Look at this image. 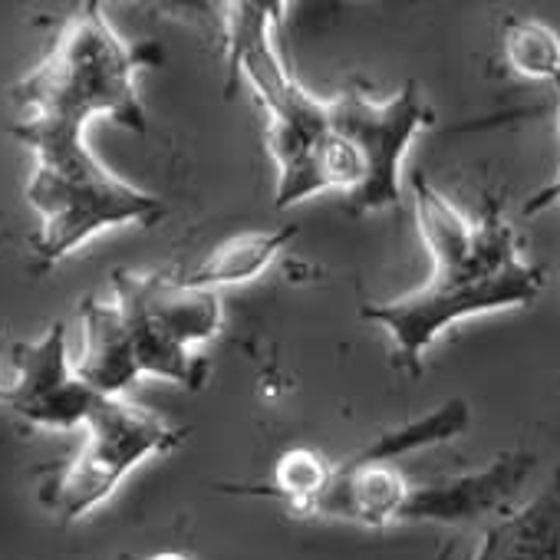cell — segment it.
Instances as JSON below:
<instances>
[{
  "mask_svg": "<svg viewBox=\"0 0 560 560\" xmlns=\"http://www.w3.org/2000/svg\"><path fill=\"white\" fill-rule=\"evenodd\" d=\"M432 254V273L406 298L363 304V320L380 324L396 363L409 373L422 370L429 347L458 320L527 307L544 288V270L527 264L517 250L514 228L494 205L478 221L448 218L422 234Z\"/></svg>",
  "mask_w": 560,
  "mask_h": 560,
  "instance_id": "1",
  "label": "cell"
},
{
  "mask_svg": "<svg viewBox=\"0 0 560 560\" xmlns=\"http://www.w3.org/2000/svg\"><path fill=\"white\" fill-rule=\"evenodd\" d=\"M11 136L21 139L37 159L27 182V201L40 214V231L34 237L40 267H54L106 228H152L168 214L159 195L109 172L83 142V129L24 116L11 126Z\"/></svg>",
  "mask_w": 560,
  "mask_h": 560,
  "instance_id": "2",
  "label": "cell"
},
{
  "mask_svg": "<svg viewBox=\"0 0 560 560\" xmlns=\"http://www.w3.org/2000/svg\"><path fill=\"white\" fill-rule=\"evenodd\" d=\"M155 47L126 44L103 14V4H80L50 54L11 90L31 119L86 129L93 119H113L122 129L145 132V106L136 73L159 63Z\"/></svg>",
  "mask_w": 560,
  "mask_h": 560,
  "instance_id": "3",
  "label": "cell"
},
{
  "mask_svg": "<svg viewBox=\"0 0 560 560\" xmlns=\"http://www.w3.org/2000/svg\"><path fill=\"white\" fill-rule=\"evenodd\" d=\"M284 4L270 0H231L224 4V63L228 96L247 86L267 116V149L277 172L298 165L327 132V100L307 93L284 67L273 44Z\"/></svg>",
  "mask_w": 560,
  "mask_h": 560,
  "instance_id": "4",
  "label": "cell"
},
{
  "mask_svg": "<svg viewBox=\"0 0 560 560\" xmlns=\"http://www.w3.org/2000/svg\"><path fill=\"white\" fill-rule=\"evenodd\" d=\"M113 307L136 366V376H162L201 389L208 363L191 357L221 330V301L211 291L185 288L175 273L113 270Z\"/></svg>",
  "mask_w": 560,
  "mask_h": 560,
  "instance_id": "5",
  "label": "cell"
},
{
  "mask_svg": "<svg viewBox=\"0 0 560 560\" xmlns=\"http://www.w3.org/2000/svg\"><path fill=\"white\" fill-rule=\"evenodd\" d=\"M83 429V448L44 491L47 508L67 524L96 511L149 455H165L188 435L126 396H100Z\"/></svg>",
  "mask_w": 560,
  "mask_h": 560,
  "instance_id": "6",
  "label": "cell"
},
{
  "mask_svg": "<svg viewBox=\"0 0 560 560\" xmlns=\"http://www.w3.org/2000/svg\"><path fill=\"white\" fill-rule=\"evenodd\" d=\"M330 129L347 139L363 162V185L347 198L350 214L396 208L402 198V159L412 139L432 126L435 113L422 100L416 83H406L396 96L373 103L360 90H343L327 100Z\"/></svg>",
  "mask_w": 560,
  "mask_h": 560,
  "instance_id": "7",
  "label": "cell"
},
{
  "mask_svg": "<svg viewBox=\"0 0 560 560\" xmlns=\"http://www.w3.org/2000/svg\"><path fill=\"white\" fill-rule=\"evenodd\" d=\"M18 380L4 386V402L11 412L40 429H83L100 393H93L67 357V327L54 324L40 340H24L11 347Z\"/></svg>",
  "mask_w": 560,
  "mask_h": 560,
  "instance_id": "8",
  "label": "cell"
},
{
  "mask_svg": "<svg viewBox=\"0 0 560 560\" xmlns=\"http://www.w3.org/2000/svg\"><path fill=\"white\" fill-rule=\"evenodd\" d=\"M530 452H504L478 471L442 478L432 485L409 488V498L396 524H475L498 514L530 478Z\"/></svg>",
  "mask_w": 560,
  "mask_h": 560,
  "instance_id": "9",
  "label": "cell"
},
{
  "mask_svg": "<svg viewBox=\"0 0 560 560\" xmlns=\"http://www.w3.org/2000/svg\"><path fill=\"white\" fill-rule=\"evenodd\" d=\"M409 488L412 485L393 465H357L347 458L343 465H334V475L311 514L363 527H389L399 521Z\"/></svg>",
  "mask_w": 560,
  "mask_h": 560,
  "instance_id": "10",
  "label": "cell"
},
{
  "mask_svg": "<svg viewBox=\"0 0 560 560\" xmlns=\"http://www.w3.org/2000/svg\"><path fill=\"white\" fill-rule=\"evenodd\" d=\"M471 560H560V468L524 508L488 524Z\"/></svg>",
  "mask_w": 560,
  "mask_h": 560,
  "instance_id": "11",
  "label": "cell"
},
{
  "mask_svg": "<svg viewBox=\"0 0 560 560\" xmlns=\"http://www.w3.org/2000/svg\"><path fill=\"white\" fill-rule=\"evenodd\" d=\"M298 234H301L298 224L234 234L224 244H218L201 264H195L191 270L175 273V277L185 288L211 291V294H218L221 288H231V284H247V280L260 277L270 267V260L284 250Z\"/></svg>",
  "mask_w": 560,
  "mask_h": 560,
  "instance_id": "12",
  "label": "cell"
},
{
  "mask_svg": "<svg viewBox=\"0 0 560 560\" xmlns=\"http://www.w3.org/2000/svg\"><path fill=\"white\" fill-rule=\"evenodd\" d=\"M468 422H471L468 402L465 399H448V402H442L439 409H432V412H425L419 419H409V422H402L396 429L380 432L366 448L350 455V462H357V465H389L393 458H402V455H412V452H422V448L458 439L468 429Z\"/></svg>",
  "mask_w": 560,
  "mask_h": 560,
  "instance_id": "13",
  "label": "cell"
},
{
  "mask_svg": "<svg viewBox=\"0 0 560 560\" xmlns=\"http://www.w3.org/2000/svg\"><path fill=\"white\" fill-rule=\"evenodd\" d=\"M334 475V465L314 452V448H291L277 458L270 485L264 488H241V494H264L288 501L298 514H311L317 498L324 494L327 481Z\"/></svg>",
  "mask_w": 560,
  "mask_h": 560,
  "instance_id": "14",
  "label": "cell"
},
{
  "mask_svg": "<svg viewBox=\"0 0 560 560\" xmlns=\"http://www.w3.org/2000/svg\"><path fill=\"white\" fill-rule=\"evenodd\" d=\"M501 47L508 67L517 77L547 80V83L560 77V37L547 24L530 18H508Z\"/></svg>",
  "mask_w": 560,
  "mask_h": 560,
  "instance_id": "15",
  "label": "cell"
},
{
  "mask_svg": "<svg viewBox=\"0 0 560 560\" xmlns=\"http://www.w3.org/2000/svg\"><path fill=\"white\" fill-rule=\"evenodd\" d=\"M560 201V168H557V175L537 191V195H530L527 198V205H524V214L530 218V214H540V211H547L550 205H557Z\"/></svg>",
  "mask_w": 560,
  "mask_h": 560,
  "instance_id": "16",
  "label": "cell"
},
{
  "mask_svg": "<svg viewBox=\"0 0 560 560\" xmlns=\"http://www.w3.org/2000/svg\"><path fill=\"white\" fill-rule=\"evenodd\" d=\"M142 560H191V557L175 553V550H165V553H152V557H142Z\"/></svg>",
  "mask_w": 560,
  "mask_h": 560,
  "instance_id": "17",
  "label": "cell"
},
{
  "mask_svg": "<svg viewBox=\"0 0 560 560\" xmlns=\"http://www.w3.org/2000/svg\"><path fill=\"white\" fill-rule=\"evenodd\" d=\"M553 93H557V132H560V77L553 80Z\"/></svg>",
  "mask_w": 560,
  "mask_h": 560,
  "instance_id": "18",
  "label": "cell"
},
{
  "mask_svg": "<svg viewBox=\"0 0 560 560\" xmlns=\"http://www.w3.org/2000/svg\"><path fill=\"white\" fill-rule=\"evenodd\" d=\"M0 350H4V327H0ZM0 399H4V386H0Z\"/></svg>",
  "mask_w": 560,
  "mask_h": 560,
  "instance_id": "19",
  "label": "cell"
}]
</instances>
